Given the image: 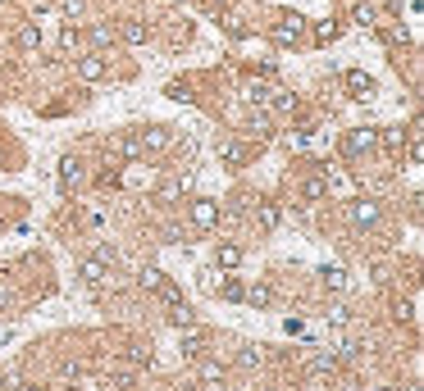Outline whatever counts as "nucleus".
Returning <instances> with one entry per match:
<instances>
[{
    "mask_svg": "<svg viewBox=\"0 0 424 391\" xmlns=\"http://www.w3.org/2000/svg\"><path fill=\"white\" fill-rule=\"evenodd\" d=\"M374 151H379V127H347V137H342V155L347 160H365Z\"/></svg>",
    "mask_w": 424,
    "mask_h": 391,
    "instance_id": "nucleus-1",
    "label": "nucleus"
},
{
    "mask_svg": "<svg viewBox=\"0 0 424 391\" xmlns=\"http://www.w3.org/2000/svg\"><path fill=\"white\" fill-rule=\"evenodd\" d=\"M301 37H306V18L301 14H279V23L270 27V41L274 46H301Z\"/></svg>",
    "mask_w": 424,
    "mask_h": 391,
    "instance_id": "nucleus-2",
    "label": "nucleus"
},
{
    "mask_svg": "<svg viewBox=\"0 0 424 391\" xmlns=\"http://www.w3.org/2000/svg\"><path fill=\"white\" fill-rule=\"evenodd\" d=\"M137 282H141V291H151L155 301L160 305H169V301H178V287H174V282H169V273H160V268H141L137 273Z\"/></svg>",
    "mask_w": 424,
    "mask_h": 391,
    "instance_id": "nucleus-3",
    "label": "nucleus"
},
{
    "mask_svg": "<svg viewBox=\"0 0 424 391\" xmlns=\"http://www.w3.org/2000/svg\"><path fill=\"white\" fill-rule=\"evenodd\" d=\"M82 187H87V168H82V160H78V155H64V160H60V191L73 196V191H82Z\"/></svg>",
    "mask_w": 424,
    "mask_h": 391,
    "instance_id": "nucleus-4",
    "label": "nucleus"
},
{
    "mask_svg": "<svg viewBox=\"0 0 424 391\" xmlns=\"http://www.w3.org/2000/svg\"><path fill=\"white\" fill-rule=\"evenodd\" d=\"M342 87H347L351 101H374V91H379V82H374L365 68H347L342 73Z\"/></svg>",
    "mask_w": 424,
    "mask_h": 391,
    "instance_id": "nucleus-5",
    "label": "nucleus"
},
{
    "mask_svg": "<svg viewBox=\"0 0 424 391\" xmlns=\"http://www.w3.org/2000/svg\"><path fill=\"white\" fill-rule=\"evenodd\" d=\"M347 218H351L356 227H379V218H384V205L370 201V196H360V201L347 205Z\"/></svg>",
    "mask_w": 424,
    "mask_h": 391,
    "instance_id": "nucleus-6",
    "label": "nucleus"
},
{
    "mask_svg": "<svg viewBox=\"0 0 424 391\" xmlns=\"http://www.w3.org/2000/svg\"><path fill=\"white\" fill-rule=\"evenodd\" d=\"M78 77H82V82H105V77H110V64H105V55H101V51L82 55V60H78Z\"/></svg>",
    "mask_w": 424,
    "mask_h": 391,
    "instance_id": "nucleus-7",
    "label": "nucleus"
},
{
    "mask_svg": "<svg viewBox=\"0 0 424 391\" xmlns=\"http://www.w3.org/2000/svg\"><path fill=\"white\" fill-rule=\"evenodd\" d=\"M192 223L201 227V232L219 227V201H210V196H196V201H192Z\"/></svg>",
    "mask_w": 424,
    "mask_h": 391,
    "instance_id": "nucleus-8",
    "label": "nucleus"
},
{
    "mask_svg": "<svg viewBox=\"0 0 424 391\" xmlns=\"http://www.w3.org/2000/svg\"><path fill=\"white\" fill-rule=\"evenodd\" d=\"M187 191H192V173H178V177H165V182H160V191H155V201L174 205V201H182Z\"/></svg>",
    "mask_w": 424,
    "mask_h": 391,
    "instance_id": "nucleus-9",
    "label": "nucleus"
},
{
    "mask_svg": "<svg viewBox=\"0 0 424 391\" xmlns=\"http://www.w3.org/2000/svg\"><path fill=\"white\" fill-rule=\"evenodd\" d=\"M182 332V360H201L206 355V328H196V323H187Z\"/></svg>",
    "mask_w": 424,
    "mask_h": 391,
    "instance_id": "nucleus-10",
    "label": "nucleus"
},
{
    "mask_svg": "<svg viewBox=\"0 0 424 391\" xmlns=\"http://www.w3.org/2000/svg\"><path fill=\"white\" fill-rule=\"evenodd\" d=\"M342 37V18H320V23H310V41L315 46H333Z\"/></svg>",
    "mask_w": 424,
    "mask_h": 391,
    "instance_id": "nucleus-11",
    "label": "nucleus"
},
{
    "mask_svg": "<svg viewBox=\"0 0 424 391\" xmlns=\"http://www.w3.org/2000/svg\"><path fill=\"white\" fill-rule=\"evenodd\" d=\"M115 32H119V41H128V46H146V41H151V27L141 23V18H123Z\"/></svg>",
    "mask_w": 424,
    "mask_h": 391,
    "instance_id": "nucleus-12",
    "label": "nucleus"
},
{
    "mask_svg": "<svg viewBox=\"0 0 424 391\" xmlns=\"http://www.w3.org/2000/svg\"><path fill=\"white\" fill-rule=\"evenodd\" d=\"M265 110L274 114V118H287V114L301 110V101H296L292 91H270V101H265Z\"/></svg>",
    "mask_w": 424,
    "mask_h": 391,
    "instance_id": "nucleus-13",
    "label": "nucleus"
},
{
    "mask_svg": "<svg viewBox=\"0 0 424 391\" xmlns=\"http://www.w3.org/2000/svg\"><path fill=\"white\" fill-rule=\"evenodd\" d=\"M137 146L141 151H169L174 137H169V127H146V132H137Z\"/></svg>",
    "mask_w": 424,
    "mask_h": 391,
    "instance_id": "nucleus-14",
    "label": "nucleus"
},
{
    "mask_svg": "<svg viewBox=\"0 0 424 391\" xmlns=\"http://www.w3.org/2000/svg\"><path fill=\"white\" fill-rule=\"evenodd\" d=\"M329 187H333V177L310 168V177L301 182V196H306V201H324V196H329Z\"/></svg>",
    "mask_w": 424,
    "mask_h": 391,
    "instance_id": "nucleus-15",
    "label": "nucleus"
},
{
    "mask_svg": "<svg viewBox=\"0 0 424 391\" xmlns=\"http://www.w3.org/2000/svg\"><path fill=\"white\" fill-rule=\"evenodd\" d=\"M78 273H82V282H87V287H105V278H110V264L91 255V260H82V268H78Z\"/></svg>",
    "mask_w": 424,
    "mask_h": 391,
    "instance_id": "nucleus-16",
    "label": "nucleus"
},
{
    "mask_svg": "<svg viewBox=\"0 0 424 391\" xmlns=\"http://www.w3.org/2000/svg\"><path fill=\"white\" fill-rule=\"evenodd\" d=\"M256 223L265 227V232H274V227L283 223V210H279V201H256Z\"/></svg>",
    "mask_w": 424,
    "mask_h": 391,
    "instance_id": "nucleus-17",
    "label": "nucleus"
},
{
    "mask_svg": "<svg viewBox=\"0 0 424 391\" xmlns=\"http://www.w3.org/2000/svg\"><path fill=\"white\" fill-rule=\"evenodd\" d=\"M196 373H201L206 387H224V373H228V368L219 364V360H206V355H201V360H196Z\"/></svg>",
    "mask_w": 424,
    "mask_h": 391,
    "instance_id": "nucleus-18",
    "label": "nucleus"
},
{
    "mask_svg": "<svg viewBox=\"0 0 424 391\" xmlns=\"http://www.w3.org/2000/svg\"><path fill=\"white\" fill-rule=\"evenodd\" d=\"M338 364H342V360H338V351H320L315 360H310V373H315V378H333Z\"/></svg>",
    "mask_w": 424,
    "mask_h": 391,
    "instance_id": "nucleus-19",
    "label": "nucleus"
},
{
    "mask_svg": "<svg viewBox=\"0 0 424 391\" xmlns=\"http://www.w3.org/2000/svg\"><path fill=\"white\" fill-rule=\"evenodd\" d=\"M242 101L256 105V110H265V101H270V87H265L260 77H246V82H242Z\"/></svg>",
    "mask_w": 424,
    "mask_h": 391,
    "instance_id": "nucleus-20",
    "label": "nucleus"
},
{
    "mask_svg": "<svg viewBox=\"0 0 424 391\" xmlns=\"http://www.w3.org/2000/svg\"><path fill=\"white\" fill-rule=\"evenodd\" d=\"M165 314H169V323H174V328H187V323H196L192 305L182 301V296H178V301H169V305H165Z\"/></svg>",
    "mask_w": 424,
    "mask_h": 391,
    "instance_id": "nucleus-21",
    "label": "nucleus"
},
{
    "mask_svg": "<svg viewBox=\"0 0 424 391\" xmlns=\"http://www.w3.org/2000/svg\"><path fill=\"white\" fill-rule=\"evenodd\" d=\"M215 296H219V301H228V305H237L246 296V287H242V278H224V282H215Z\"/></svg>",
    "mask_w": 424,
    "mask_h": 391,
    "instance_id": "nucleus-22",
    "label": "nucleus"
},
{
    "mask_svg": "<svg viewBox=\"0 0 424 391\" xmlns=\"http://www.w3.org/2000/svg\"><path fill=\"white\" fill-rule=\"evenodd\" d=\"M115 41H119L115 23H96L91 27V46H96V51H115Z\"/></svg>",
    "mask_w": 424,
    "mask_h": 391,
    "instance_id": "nucleus-23",
    "label": "nucleus"
},
{
    "mask_svg": "<svg viewBox=\"0 0 424 391\" xmlns=\"http://www.w3.org/2000/svg\"><path fill=\"white\" fill-rule=\"evenodd\" d=\"M215 264L219 268H237V264H242V246H233V241L215 246Z\"/></svg>",
    "mask_w": 424,
    "mask_h": 391,
    "instance_id": "nucleus-24",
    "label": "nucleus"
},
{
    "mask_svg": "<svg viewBox=\"0 0 424 391\" xmlns=\"http://www.w3.org/2000/svg\"><path fill=\"white\" fill-rule=\"evenodd\" d=\"M351 23H356V27H374V23H379V10H374L370 0H360V5H351Z\"/></svg>",
    "mask_w": 424,
    "mask_h": 391,
    "instance_id": "nucleus-25",
    "label": "nucleus"
},
{
    "mask_svg": "<svg viewBox=\"0 0 424 391\" xmlns=\"http://www.w3.org/2000/svg\"><path fill=\"white\" fill-rule=\"evenodd\" d=\"M251 310H265V305L274 301V287H265V282H256V287H246V296H242Z\"/></svg>",
    "mask_w": 424,
    "mask_h": 391,
    "instance_id": "nucleus-26",
    "label": "nucleus"
},
{
    "mask_svg": "<svg viewBox=\"0 0 424 391\" xmlns=\"http://www.w3.org/2000/svg\"><path fill=\"white\" fill-rule=\"evenodd\" d=\"M310 137H315L310 127H292V132H283V151H306Z\"/></svg>",
    "mask_w": 424,
    "mask_h": 391,
    "instance_id": "nucleus-27",
    "label": "nucleus"
},
{
    "mask_svg": "<svg viewBox=\"0 0 424 391\" xmlns=\"http://www.w3.org/2000/svg\"><path fill=\"white\" fill-rule=\"evenodd\" d=\"M219 160L228 168H242V160H246V151L237 146V141H219Z\"/></svg>",
    "mask_w": 424,
    "mask_h": 391,
    "instance_id": "nucleus-28",
    "label": "nucleus"
},
{
    "mask_svg": "<svg viewBox=\"0 0 424 391\" xmlns=\"http://www.w3.org/2000/svg\"><path fill=\"white\" fill-rule=\"evenodd\" d=\"M374 27H379V37H384L388 41V46H406V41H411V32H406V27H397V23H374Z\"/></svg>",
    "mask_w": 424,
    "mask_h": 391,
    "instance_id": "nucleus-29",
    "label": "nucleus"
},
{
    "mask_svg": "<svg viewBox=\"0 0 424 391\" xmlns=\"http://www.w3.org/2000/svg\"><path fill=\"white\" fill-rule=\"evenodd\" d=\"M320 278H324V287L329 291H347V268H320Z\"/></svg>",
    "mask_w": 424,
    "mask_h": 391,
    "instance_id": "nucleus-30",
    "label": "nucleus"
},
{
    "mask_svg": "<svg viewBox=\"0 0 424 391\" xmlns=\"http://www.w3.org/2000/svg\"><path fill=\"white\" fill-rule=\"evenodd\" d=\"M128 360H132V364H146V368H151V364H155L151 341H132V346H128Z\"/></svg>",
    "mask_w": 424,
    "mask_h": 391,
    "instance_id": "nucleus-31",
    "label": "nucleus"
},
{
    "mask_svg": "<svg viewBox=\"0 0 424 391\" xmlns=\"http://www.w3.org/2000/svg\"><path fill=\"white\" fill-rule=\"evenodd\" d=\"M37 46H41V27L23 23V27H19V51H37Z\"/></svg>",
    "mask_w": 424,
    "mask_h": 391,
    "instance_id": "nucleus-32",
    "label": "nucleus"
},
{
    "mask_svg": "<svg viewBox=\"0 0 424 391\" xmlns=\"http://www.w3.org/2000/svg\"><path fill=\"white\" fill-rule=\"evenodd\" d=\"M219 27H224V32H228V37L246 41V18H237V14H224V18H219Z\"/></svg>",
    "mask_w": 424,
    "mask_h": 391,
    "instance_id": "nucleus-33",
    "label": "nucleus"
},
{
    "mask_svg": "<svg viewBox=\"0 0 424 391\" xmlns=\"http://www.w3.org/2000/svg\"><path fill=\"white\" fill-rule=\"evenodd\" d=\"M237 364H242V368H260V364H265V346H242Z\"/></svg>",
    "mask_w": 424,
    "mask_h": 391,
    "instance_id": "nucleus-34",
    "label": "nucleus"
},
{
    "mask_svg": "<svg viewBox=\"0 0 424 391\" xmlns=\"http://www.w3.org/2000/svg\"><path fill=\"white\" fill-rule=\"evenodd\" d=\"M246 132H251V137H270V110L251 114V118H246Z\"/></svg>",
    "mask_w": 424,
    "mask_h": 391,
    "instance_id": "nucleus-35",
    "label": "nucleus"
},
{
    "mask_svg": "<svg viewBox=\"0 0 424 391\" xmlns=\"http://www.w3.org/2000/svg\"><path fill=\"white\" fill-rule=\"evenodd\" d=\"M165 96H169V101H178V105H192V101H196L187 82H169V87H165Z\"/></svg>",
    "mask_w": 424,
    "mask_h": 391,
    "instance_id": "nucleus-36",
    "label": "nucleus"
},
{
    "mask_svg": "<svg viewBox=\"0 0 424 391\" xmlns=\"http://www.w3.org/2000/svg\"><path fill=\"white\" fill-rule=\"evenodd\" d=\"M392 318L397 323H415V301H392Z\"/></svg>",
    "mask_w": 424,
    "mask_h": 391,
    "instance_id": "nucleus-37",
    "label": "nucleus"
},
{
    "mask_svg": "<svg viewBox=\"0 0 424 391\" xmlns=\"http://www.w3.org/2000/svg\"><path fill=\"white\" fill-rule=\"evenodd\" d=\"M60 14L73 23V18H82V14H87V0H60Z\"/></svg>",
    "mask_w": 424,
    "mask_h": 391,
    "instance_id": "nucleus-38",
    "label": "nucleus"
},
{
    "mask_svg": "<svg viewBox=\"0 0 424 391\" xmlns=\"http://www.w3.org/2000/svg\"><path fill=\"white\" fill-rule=\"evenodd\" d=\"M329 323H333V328H347V323H351V310H347V305H333V310H329Z\"/></svg>",
    "mask_w": 424,
    "mask_h": 391,
    "instance_id": "nucleus-39",
    "label": "nucleus"
},
{
    "mask_svg": "<svg viewBox=\"0 0 424 391\" xmlns=\"http://www.w3.org/2000/svg\"><path fill=\"white\" fill-rule=\"evenodd\" d=\"M60 46H64V51H78V27H64V32H60Z\"/></svg>",
    "mask_w": 424,
    "mask_h": 391,
    "instance_id": "nucleus-40",
    "label": "nucleus"
},
{
    "mask_svg": "<svg viewBox=\"0 0 424 391\" xmlns=\"http://www.w3.org/2000/svg\"><path fill=\"white\" fill-rule=\"evenodd\" d=\"M96 260H105V264L115 268V260H119V251H115V246H96Z\"/></svg>",
    "mask_w": 424,
    "mask_h": 391,
    "instance_id": "nucleus-41",
    "label": "nucleus"
},
{
    "mask_svg": "<svg viewBox=\"0 0 424 391\" xmlns=\"http://www.w3.org/2000/svg\"><path fill=\"white\" fill-rule=\"evenodd\" d=\"M14 387V378H10V373H0V391H10Z\"/></svg>",
    "mask_w": 424,
    "mask_h": 391,
    "instance_id": "nucleus-42",
    "label": "nucleus"
},
{
    "mask_svg": "<svg viewBox=\"0 0 424 391\" xmlns=\"http://www.w3.org/2000/svg\"><path fill=\"white\" fill-rule=\"evenodd\" d=\"M374 391H397V387H374Z\"/></svg>",
    "mask_w": 424,
    "mask_h": 391,
    "instance_id": "nucleus-43",
    "label": "nucleus"
},
{
    "mask_svg": "<svg viewBox=\"0 0 424 391\" xmlns=\"http://www.w3.org/2000/svg\"><path fill=\"white\" fill-rule=\"evenodd\" d=\"M23 391H46V387H23Z\"/></svg>",
    "mask_w": 424,
    "mask_h": 391,
    "instance_id": "nucleus-44",
    "label": "nucleus"
},
{
    "mask_svg": "<svg viewBox=\"0 0 424 391\" xmlns=\"http://www.w3.org/2000/svg\"><path fill=\"white\" fill-rule=\"evenodd\" d=\"M5 227H10V223H5V218H0V232H5Z\"/></svg>",
    "mask_w": 424,
    "mask_h": 391,
    "instance_id": "nucleus-45",
    "label": "nucleus"
},
{
    "mask_svg": "<svg viewBox=\"0 0 424 391\" xmlns=\"http://www.w3.org/2000/svg\"><path fill=\"white\" fill-rule=\"evenodd\" d=\"M169 5H182V0H169Z\"/></svg>",
    "mask_w": 424,
    "mask_h": 391,
    "instance_id": "nucleus-46",
    "label": "nucleus"
}]
</instances>
